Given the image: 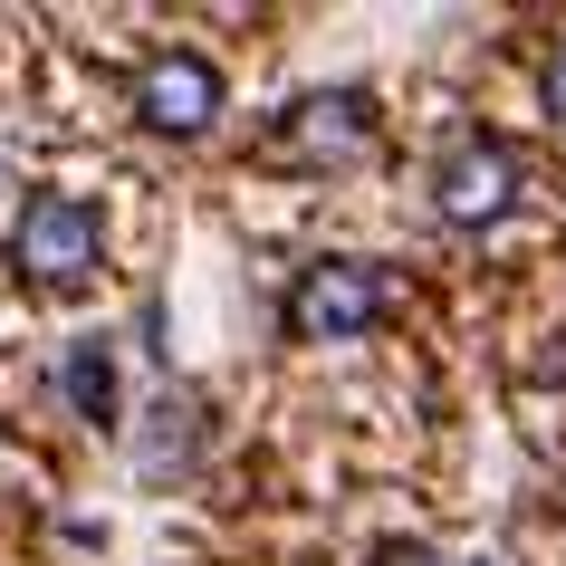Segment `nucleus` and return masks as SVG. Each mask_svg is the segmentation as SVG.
<instances>
[{"label": "nucleus", "instance_id": "7ed1b4c3", "mask_svg": "<svg viewBox=\"0 0 566 566\" xmlns=\"http://www.w3.org/2000/svg\"><path fill=\"white\" fill-rule=\"evenodd\" d=\"M10 260L30 269L39 289H77L96 269V211L67 202V192H39V202L20 211V231H10Z\"/></svg>", "mask_w": 566, "mask_h": 566}, {"label": "nucleus", "instance_id": "0eeeda50", "mask_svg": "<svg viewBox=\"0 0 566 566\" xmlns=\"http://www.w3.org/2000/svg\"><path fill=\"white\" fill-rule=\"evenodd\" d=\"M547 106L566 116V49H557V67H547Z\"/></svg>", "mask_w": 566, "mask_h": 566}, {"label": "nucleus", "instance_id": "f03ea898", "mask_svg": "<svg viewBox=\"0 0 566 566\" xmlns=\"http://www.w3.org/2000/svg\"><path fill=\"white\" fill-rule=\"evenodd\" d=\"M509 202H518V145L461 135V145L442 154V174H432V211H442L451 231H490Z\"/></svg>", "mask_w": 566, "mask_h": 566}, {"label": "nucleus", "instance_id": "20e7f679", "mask_svg": "<svg viewBox=\"0 0 566 566\" xmlns=\"http://www.w3.org/2000/svg\"><path fill=\"white\" fill-rule=\"evenodd\" d=\"M135 116H145L154 135H202V125L221 116V67L192 59V49L145 59V77H135Z\"/></svg>", "mask_w": 566, "mask_h": 566}, {"label": "nucleus", "instance_id": "39448f33", "mask_svg": "<svg viewBox=\"0 0 566 566\" xmlns=\"http://www.w3.org/2000/svg\"><path fill=\"white\" fill-rule=\"evenodd\" d=\"M365 145H375V96H356V87L298 96V106H289V135H279L289 164H356Z\"/></svg>", "mask_w": 566, "mask_h": 566}, {"label": "nucleus", "instance_id": "423d86ee", "mask_svg": "<svg viewBox=\"0 0 566 566\" xmlns=\"http://www.w3.org/2000/svg\"><path fill=\"white\" fill-rule=\"evenodd\" d=\"M59 385H67V403H77L87 422H116V356H106L96 336H87V346H67Z\"/></svg>", "mask_w": 566, "mask_h": 566}, {"label": "nucleus", "instance_id": "f257e3e1", "mask_svg": "<svg viewBox=\"0 0 566 566\" xmlns=\"http://www.w3.org/2000/svg\"><path fill=\"white\" fill-rule=\"evenodd\" d=\"M375 317H385V269L375 260H317V269H298V289H289V336H307V346L365 336Z\"/></svg>", "mask_w": 566, "mask_h": 566}]
</instances>
